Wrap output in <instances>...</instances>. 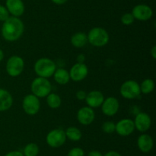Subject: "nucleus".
I'll return each mask as SVG.
<instances>
[{
  "instance_id": "nucleus-1",
  "label": "nucleus",
  "mask_w": 156,
  "mask_h": 156,
  "mask_svg": "<svg viewBox=\"0 0 156 156\" xmlns=\"http://www.w3.org/2000/svg\"><path fill=\"white\" fill-rule=\"evenodd\" d=\"M24 31L23 21L18 17L11 16L2 26V35L5 41L13 42L19 39Z\"/></svg>"
},
{
  "instance_id": "nucleus-2",
  "label": "nucleus",
  "mask_w": 156,
  "mask_h": 156,
  "mask_svg": "<svg viewBox=\"0 0 156 156\" xmlns=\"http://www.w3.org/2000/svg\"><path fill=\"white\" fill-rule=\"evenodd\" d=\"M34 69L38 76L49 78L52 76L56 70V65L54 61L48 58H42L35 62Z\"/></svg>"
},
{
  "instance_id": "nucleus-3",
  "label": "nucleus",
  "mask_w": 156,
  "mask_h": 156,
  "mask_svg": "<svg viewBox=\"0 0 156 156\" xmlns=\"http://www.w3.org/2000/svg\"><path fill=\"white\" fill-rule=\"evenodd\" d=\"M88 42L94 47H101L105 46L109 41V34L105 28L95 27L91 28L87 35Z\"/></svg>"
},
{
  "instance_id": "nucleus-4",
  "label": "nucleus",
  "mask_w": 156,
  "mask_h": 156,
  "mask_svg": "<svg viewBox=\"0 0 156 156\" xmlns=\"http://www.w3.org/2000/svg\"><path fill=\"white\" fill-rule=\"evenodd\" d=\"M32 94L38 98H44L51 93L52 85L47 78L38 77L35 78L30 85Z\"/></svg>"
},
{
  "instance_id": "nucleus-5",
  "label": "nucleus",
  "mask_w": 156,
  "mask_h": 156,
  "mask_svg": "<svg viewBox=\"0 0 156 156\" xmlns=\"http://www.w3.org/2000/svg\"><path fill=\"white\" fill-rule=\"evenodd\" d=\"M120 93L125 99H136L141 94L140 84L136 81L133 80L125 81L120 87Z\"/></svg>"
},
{
  "instance_id": "nucleus-6",
  "label": "nucleus",
  "mask_w": 156,
  "mask_h": 156,
  "mask_svg": "<svg viewBox=\"0 0 156 156\" xmlns=\"http://www.w3.org/2000/svg\"><path fill=\"white\" fill-rule=\"evenodd\" d=\"M24 68V61L22 58L16 55L10 57L6 63V72L12 77L21 74Z\"/></svg>"
},
{
  "instance_id": "nucleus-7",
  "label": "nucleus",
  "mask_w": 156,
  "mask_h": 156,
  "mask_svg": "<svg viewBox=\"0 0 156 156\" xmlns=\"http://www.w3.org/2000/svg\"><path fill=\"white\" fill-rule=\"evenodd\" d=\"M46 141L49 146L52 148H59L65 144L66 141V132L61 128H55L49 132L46 137Z\"/></svg>"
},
{
  "instance_id": "nucleus-8",
  "label": "nucleus",
  "mask_w": 156,
  "mask_h": 156,
  "mask_svg": "<svg viewBox=\"0 0 156 156\" xmlns=\"http://www.w3.org/2000/svg\"><path fill=\"white\" fill-rule=\"evenodd\" d=\"M22 108L26 114L29 116H34L41 109L39 98L32 93L26 95L22 101Z\"/></svg>"
},
{
  "instance_id": "nucleus-9",
  "label": "nucleus",
  "mask_w": 156,
  "mask_h": 156,
  "mask_svg": "<svg viewBox=\"0 0 156 156\" xmlns=\"http://www.w3.org/2000/svg\"><path fill=\"white\" fill-rule=\"evenodd\" d=\"M70 79L76 82L83 80L88 74V68L85 63H76L69 70Z\"/></svg>"
},
{
  "instance_id": "nucleus-10",
  "label": "nucleus",
  "mask_w": 156,
  "mask_h": 156,
  "mask_svg": "<svg viewBox=\"0 0 156 156\" xmlns=\"http://www.w3.org/2000/svg\"><path fill=\"white\" fill-rule=\"evenodd\" d=\"M102 113L107 116H114L117 113L120 108V103L117 98L109 96L104 100L101 104Z\"/></svg>"
},
{
  "instance_id": "nucleus-11",
  "label": "nucleus",
  "mask_w": 156,
  "mask_h": 156,
  "mask_svg": "<svg viewBox=\"0 0 156 156\" xmlns=\"http://www.w3.org/2000/svg\"><path fill=\"white\" fill-rule=\"evenodd\" d=\"M132 15L135 19L139 21H148L153 15V11L147 5H137L133 9Z\"/></svg>"
},
{
  "instance_id": "nucleus-12",
  "label": "nucleus",
  "mask_w": 156,
  "mask_h": 156,
  "mask_svg": "<svg viewBox=\"0 0 156 156\" xmlns=\"http://www.w3.org/2000/svg\"><path fill=\"white\" fill-rule=\"evenodd\" d=\"M135 128L141 132H145L150 128L152 125V119L150 116L146 113H139L136 116L133 121Z\"/></svg>"
},
{
  "instance_id": "nucleus-13",
  "label": "nucleus",
  "mask_w": 156,
  "mask_h": 156,
  "mask_svg": "<svg viewBox=\"0 0 156 156\" xmlns=\"http://www.w3.org/2000/svg\"><path fill=\"white\" fill-rule=\"evenodd\" d=\"M135 130L134 122L130 119H120L115 127V132L120 136H128Z\"/></svg>"
},
{
  "instance_id": "nucleus-14",
  "label": "nucleus",
  "mask_w": 156,
  "mask_h": 156,
  "mask_svg": "<svg viewBox=\"0 0 156 156\" xmlns=\"http://www.w3.org/2000/svg\"><path fill=\"white\" fill-rule=\"evenodd\" d=\"M95 118L94 110L89 106L82 107L77 113V119L82 125H88L92 123Z\"/></svg>"
},
{
  "instance_id": "nucleus-15",
  "label": "nucleus",
  "mask_w": 156,
  "mask_h": 156,
  "mask_svg": "<svg viewBox=\"0 0 156 156\" xmlns=\"http://www.w3.org/2000/svg\"><path fill=\"white\" fill-rule=\"evenodd\" d=\"M104 100H105V96L103 93L99 90L90 91L89 93H87V96L85 97V101L88 106L92 109L101 106Z\"/></svg>"
},
{
  "instance_id": "nucleus-16",
  "label": "nucleus",
  "mask_w": 156,
  "mask_h": 156,
  "mask_svg": "<svg viewBox=\"0 0 156 156\" xmlns=\"http://www.w3.org/2000/svg\"><path fill=\"white\" fill-rule=\"evenodd\" d=\"M6 9L14 17H20L24 12V5L22 0H6Z\"/></svg>"
},
{
  "instance_id": "nucleus-17",
  "label": "nucleus",
  "mask_w": 156,
  "mask_h": 156,
  "mask_svg": "<svg viewBox=\"0 0 156 156\" xmlns=\"http://www.w3.org/2000/svg\"><path fill=\"white\" fill-rule=\"evenodd\" d=\"M137 145L142 152H149L152 149L154 145L153 139L148 134H142L137 139Z\"/></svg>"
},
{
  "instance_id": "nucleus-18",
  "label": "nucleus",
  "mask_w": 156,
  "mask_h": 156,
  "mask_svg": "<svg viewBox=\"0 0 156 156\" xmlns=\"http://www.w3.org/2000/svg\"><path fill=\"white\" fill-rule=\"evenodd\" d=\"M13 104V97L8 90L0 88V112L9 110Z\"/></svg>"
},
{
  "instance_id": "nucleus-19",
  "label": "nucleus",
  "mask_w": 156,
  "mask_h": 156,
  "mask_svg": "<svg viewBox=\"0 0 156 156\" xmlns=\"http://www.w3.org/2000/svg\"><path fill=\"white\" fill-rule=\"evenodd\" d=\"M53 76L54 77L55 81L60 85H66L70 80L69 73L63 68L56 69Z\"/></svg>"
},
{
  "instance_id": "nucleus-20",
  "label": "nucleus",
  "mask_w": 156,
  "mask_h": 156,
  "mask_svg": "<svg viewBox=\"0 0 156 156\" xmlns=\"http://www.w3.org/2000/svg\"><path fill=\"white\" fill-rule=\"evenodd\" d=\"M88 43L87 35L84 32H76L71 37V44L77 48L83 47Z\"/></svg>"
},
{
  "instance_id": "nucleus-21",
  "label": "nucleus",
  "mask_w": 156,
  "mask_h": 156,
  "mask_svg": "<svg viewBox=\"0 0 156 156\" xmlns=\"http://www.w3.org/2000/svg\"><path fill=\"white\" fill-rule=\"evenodd\" d=\"M65 132L66 139H69V140L73 141V142H78L82 137V133L81 132V130L75 126L69 127L66 130Z\"/></svg>"
},
{
  "instance_id": "nucleus-22",
  "label": "nucleus",
  "mask_w": 156,
  "mask_h": 156,
  "mask_svg": "<svg viewBox=\"0 0 156 156\" xmlns=\"http://www.w3.org/2000/svg\"><path fill=\"white\" fill-rule=\"evenodd\" d=\"M47 103L48 106L51 109L59 108L62 103V99L60 96L55 93H50L47 96Z\"/></svg>"
},
{
  "instance_id": "nucleus-23",
  "label": "nucleus",
  "mask_w": 156,
  "mask_h": 156,
  "mask_svg": "<svg viewBox=\"0 0 156 156\" xmlns=\"http://www.w3.org/2000/svg\"><path fill=\"white\" fill-rule=\"evenodd\" d=\"M140 87L141 93L149 94V93H152L154 89H155V82L153 81V80L150 79V78H147V79L144 80L142 82Z\"/></svg>"
},
{
  "instance_id": "nucleus-24",
  "label": "nucleus",
  "mask_w": 156,
  "mask_h": 156,
  "mask_svg": "<svg viewBox=\"0 0 156 156\" xmlns=\"http://www.w3.org/2000/svg\"><path fill=\"white\" fill-rule=\"evenodd\" d=\"M39 146L36 143H29L25 145L23 151L24 156H37L39 154Z\"/></svg>"
},
{
  "instance_id": "nucleus-25",
  "label": "nucleus",
  "mask_w": 156,
  "mask_h": 156,
  "mask_svg": "<svg viewBox=\"0 0 156 156\" xmlns=\"http://www.w3.org/2000/svg\"><path fill=\"white\" fill-rule=\"evenodd\" d=\"M115 127L116 124L114 122H111V121H106L102 125V130L105 132V133L108 134H111L114 132H115Z\"/></svg>"
},
{
  "instance_id": "nucleus-26",
  "label": "nucleus",
  "mask_w": 156,
  "mask_h": 156,
  "mask_svg": "<svg viewBox=\"0 0 156 156\" xmlns=\"http://www.w3.org/2000/svg\"><path fill=\"white\" fill-rule=\"evenodd\" d=\"M120 20H121V22L124 25H130V24H132L134 22L135 18H134L132 13H125L122 15Z\"/></svg>"
},
{
  "instance_id": "nucleus-27",
  "label": "nucleus",
  "mask_w": 156,
  "mask_h": 156,
  "mask_svg": "<svg viewBox=\"0 0 156 156\" xmlns=\"http://www.w3.org/2000/svg\"><path fill=\"white\" fill-rule=\"evenodd\" d=\"M85 155V151L83 149L79 147H75V148H72L69 150L68 152V155L67 156H84Z\"/></svg>"
},
{
  "instance_id": "nucleus-28",
  "label": "nucleus",
  "mask_w": 156,
  "mask_h": 156,
  "mask_svg": "<svg viewBox=\"0 0 156 156\" xmlns=\"http://www.w3.org/2000/svg\"><path fill=\"white\" fill-rule=\"evenodd\" d=\"M9 17H10L9 16V12L8 9H6V7L0 5V21L4 22Z\"/></svg>"
},
{
  "instance_id": "nucleus-29",
  "label": "nucleus",
  "mask_w": 156,
  "mask_h": 156,
  "mask_svg": "<svg viewBox=\"0 0 156 156\" xmlns=\"http://www.w3.org/2000/svg\"><path fill=\"white\" fill-rule=\"evenodd\" d=\"M76 98H77L79 100H83V99H85V97L87 96L86 92L84 91V90H79V91L76 93Z\"/></svg>"
},
{
  "instance_id": "nucleus-30",
  "label": "nucleus",
  "mask_w": 156,
  "mask_h": 156,
  "mask_svg": "<svg viewBox=\"0 0 156 156\" xmlns=\"http://www.w3.org/2000/svg\"><path fill=\"white\" fill-rule=\"evenodd\" d=\"M5 156H24V154L20 151H12L8 152Z\"/></svg>"
},
{
  "instance_id": "nucleus-31",
  "label": "nucleus",
  "mask_w": 156,
  "mask_h": 156,
  "mask_svg": "<svg viewBox=\"0 0 156 156\" xmlns=\"http://www.w3.org/2000/svg\"><path fill=\"white\" fill-rule=\"evenodd\" d=\"M88 156H104L100 151H96V150H93V151H91L88 152Z\"/></svg>"
},
{
  "instance_id": "nucleus-32",
  "label": "nucleus",
  "mask_w": 156,
  "mask_h": 156,
  "mask_svg": "<svg viewBox=\"0 0 156 156\" xmlns=\"http://www.w3.org/2000/svg\"><path fill=\"white\" fill-rule=\"evenodd\" d=\"M104 156H122L119 152L116 151H110L107 152Z\"/></svg>"
},
{
  "instance_id": "nucleus-33",
  "label": "nucleus",
  "mask_w": 156,
  "mask_h": 156,
  "mask_svg": "<svg viewBox=\"0 0 156 156\" xmlns=\"http://www.w3.org/2000/svg\"><path fill=\"white\" fill-rule=\"evenodd\" d=\"M85 61V56L84 54H81L78 55L77 56V63H84Z\"/></svg>"
},
{
  "instance_id": "nucleus-34",
  "label": "nucleus",
  "mask_w": 156,
  "mask_h": 156,
  "mask_svg": "<svg viewBox=\"0 0 156 156\" xmlns=\"http://www.w3.org/2000/svg\"><path fill=\"white\" fill-rule=\"evenodd\" d=\"M150 54L153 59H155L156 58V46L155 45H154L153 47H152V49L150 50Z\"/></svg>"
},
{
  "instance_id": "nucleus-35",
  "label": "nucleus",
  "mask_w": 156,
  "mask_h": 156,
  "mask_svg": "<svg viewBox=\"0 0 156 156\" xmlns=\"http://www.w3.org/2000/svg\"><path fill=\"white\" fill-rule=\"evenodd\" d=\"M51 1L56 5H63L65 4L68 0H51Z\"/></svg>"
},
{
  "instance_id": "nucleus-36",
  "label": "nucleus",
  "mask_w": 156,
  "mask_h": 156,
  "mask_svg": "<svg viewBox=\"0 0 156 156\" xmlns=\"http://www.w3.org/2000/svg\"><path fill=\"white\" fill-rule=\"evenodd\" d=\"M4 59V52L2 49H0V62Z\"/></svg>"
}]
</instances>
